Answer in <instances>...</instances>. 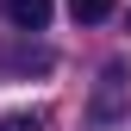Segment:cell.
Segmentation results:
<instances>
[{"mask_svg":"<svg viewBox=\"0 0 131 131\" xmlns=\"http://www.w3.org/2000/svg\"><path fill=\"white\" fill-rule=\"evenodd\" d=\"M125 100V62H106V75H100V94H94V112L100 119H112Z\"/></svg>","mask_w":131,"mask_h":131,"instance_id":"7a4b0ae2","label":"cell"},{"mask_svg":"<svg viewBox=\"0 0 131 131\" xmlns=\"http://www.w3.org/2000/svg\"><path fill=\"white\" fill-rule=\"evenodd\" d=\"M0 69H50V50H31V44H0Z\"/></svg>","mask_w":131,"mask_h":131,"instance_id":"3957f363","label":"cell"},{"mask_svg":"<svg viewBox=\"0 0 131 131\" xmlns=\"http://www.w3.org/2000/svg\"><path fill=\"white\" fill-rule=\"evenodd\" d=\"M119 6V0H69V13H75V25H100L106 13Z\"/></svg>","mask_w":131,"mask_h":131,"instance_id":"277c9868","label":"cell"},{"mask_svg":"<svg viewBox=\"0 0 131 131\" xmlns=\"http://www.w3.org/2000/svg\"><path fill=\"white\" fill-rule=\"evenodd\" d=\"M125 25H131V19H125Z\"/></svg>","mask_w":131,"mask_h":131,"instance_id":"8992f818","label":"cell"},{"mask_svg":"<svg viewBox=\"0 0 131 131\" xmlns=\"http://www.w3.org/2000/svg\"><path fill=\"white\" fill-rule=\"evenodd\" d=\"M0 19H6L13 31H25V38H31V31L50 25V0H0Z\"/></svg>","mask_w":131,"mask_h":131,"instance_id":"6da1fadb","label":"cell"},{"mask_svg":"<svg viewBox=\"0 0 131 131\" xmlns=\"http://www.w3.org/2000/svg\"><path fill=\"white\" fill-rule=\"evenodd\" d=\"M50 125V112H6L0 119V131H44Z\"/></svg>","mask_w":131,"mask_h":131,"instance_id":"5b68a950","label":"cell"}]
</instances>
